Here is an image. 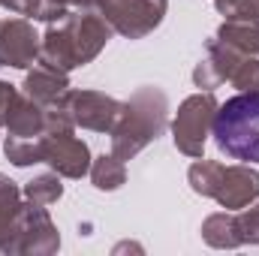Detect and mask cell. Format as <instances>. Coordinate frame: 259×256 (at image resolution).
<instances>
[{
    "label": "cell",
    "instance_id": "cell-17",
    "mask_svg": "<svg viewBox=\"0 0 259 256\" xmlns=\"http://www.w3.org/2000/svg\"><path fill=\"white\" fill-rule=\"evenodd\" d=\"M91 181H94V187L97 190H118V187H124V181H127V166H124V160L121 157H115V154H103V157H97L94 163H91Z\"/></svg>",
    "mask_w": 259,
    "mask_h": 256
},
{
    "label": "cell",
    "instance_id": "cell-3",
    "mask_svg": "<svg viewBox=\"0 0 259 256\" xmlns=\"http://www.w3.org/2000/svg\"><path fill=\"white\" fill-rule=\"evenodd\" d=\"M211 136L226 157L259 166V91H241L220 103Z\"/></svg>",
    "mask_w": 259,
    "mask_h": 256
},
{
    "label": "cell",
    "instance_id": "cell-5",
    "mask_svg": "<svg viewBox=\"0 0 259 256\" xmlns=\"http://www.w3.org/2000/svg\"><path fill=\"white\" fill-rule=\"evenodd\" d=\"M169 0H100L97 12L112 24L115 33L127 39H142L154 27H160Z\"/></svg>",
    "mask_w": 259,
    "mask_h": 256
},
{
    "label": "cell",
    "instance_id": "cell-27",
    "mask_svg": "<svg viewBox=\"0 0 259 256\" xmlns=\"http://www.w3.org/2000/svg\"><path fill=\"white\" fill-rule=\"evenodd\" d=\"M100 0H66V6H75V9H94Z\"/></svg>",
    "mask_w": 259,
    "mask_h": 256
},
{
    "label": "cell",
    "instance_id": "cell-20",
    "mask_svg": "<svg viewBox=\"0 0 259 256\" xmlns=\"http://www.w3.org/2000/svg\"><path fill=\"white\" fill-rule=\"evenodd\" d=\"M3 154L12 166H33L42 163V136L39 139H18V136H6Z\"/></svg>",
    "mask_w": 259,
    "mask_h": 256
},
{
    "label": "cell",
    "instance_id": "cell-14",
    "mask_svg": "<svg viewBox=\"0 0 259 256\" xmlns=\"http://www.w3.org/2000/svg\"><path fill=\"white\" fill-rule=\"evenodd\" d=\"M202 238L217 247V250H232L241 247V235H238V214L235 211H217L202 223Z\"/></svg>",
    "mask_w": 259,
    "mask_h": 256
},
{
    "label": "cell",
    "instance_id": "cell-24",
    "mask_svg": "<svg viewBox=\"0 0 259 256\" xmlns=\"http://www.w3.org/2000/svg\"><path fill=\"white\" fill-rule=\"evenodd\" d=\"M238 235L241 244H259V205L238 211Z\"/></svg>",
    "mask_w": 259,
    "mask_h": 256
},
{
    "label": "cell",
    "instance_id": "cell-16",
    "mask_svg": "<svg viewBox=\"0 0 259 256\" xmlns=\"http://www.w3.org/2000/svg\"><path fill=\"white\" fill-rule=\"evenodd\" d=\"M214 36L223 39L226 46L238 49L241 55L259 58V21H223Z\"/></svg>",
    "mask_w": 259,
    "mask_h": 256
},
{
    "label": "cell",
    "instance_id": "cell-12",
    "mask_svg": "<svg viewBox=\"0 0 259 256\" xmlns=\"http://www.w3.org/2000/svg\"><path fill=\"white\" fill-rule=\"evenodd\" d=\"M21 88H24V94L33 103L52 106V103H58L66 91H69V78H66V72H61V69H52V66H46V64H33V69L24 75V84Z\"/></svg>",
    "mask_w": 259,
    "mask_h": 256
},
{
    "label": "cell",
    "instance_id": "cell-11",
    "mask_svg": "<svg viewBox=\"0 0 259 256\" xmlns=\"http://www.w3.org/2000/svg\"><path fill=\"white\" fill-rule=\"evenodd\" d=\"M214 199L226 211H241L259 199V172L250 169V163H235L223 169V178L217 184Z\"/></svg>",
    "mask_w": 259,
    "mask_h": 256
},
{
    "label": "cell",
    "instance_id": "cell-6",
    "mask_svg": "<svg viewBox=\"0 0 259 256\" xmlns=\"http://www.w3.org/2000/svg\"><path fill=\"white\" fill-rule=\"evenodd\" d=\"M58 247H61V235H58V226L52 223L49 211L42 205L24 202L15 232L3 253H55Z\"/></svg>",
    "mask_w": 259,
    "mask_h": 256
},
{
    "label": "cell",
    "instance_id": "cell-25",
    "mask_svg": "<svg viewBox=\"0 0 259 256\" xmlns=\"http://www.w3.org/2000/svg\"><path fill=\"white\" fill-rule=\"evenodd\" d=\"M15 97H18L15 84L0 81V127L6 124V115H9V109H12V100H15Z\"/></svg>",
    "mask_w": 259,
    "mask_h": 256
},
{
    "label": "cell",
    "instance_id": "cell-26",
    "mask_svg": "<svg viewBox=\"0 0 259 256\" xmlns=\"http://www.w3.org/2000/svg\"><path fill=\"white\" fill-rule=\"evenodd\" d=\"M0 6H3V9H12L15 15H24V6H27V0H0Z\"/></svg>",
    "mask_w": 259,
    "mask_h": 256
},
{
    "label": "cell",
    "instance_id": "cell-9",
    "mask_svg": "<svg viewBox=\"0 0 259 256\" xmlns=\"http://www.w3.org/2000/svg\"><path fill=\"white\" fill-rule=\"evenodd\" d=\"M42 163H49L61 178H81L91 172V151L72 133L42 136Z\"/></svg>",
    "mask_w": 259,
    "mask_h": 256
},
{
    "label": "cell",
    "instance_id": "cell-23",
    "mask_svg": "<svg viewBox=\"0 0 259 256\" xmlns=\"http://www.w3.org/2000/svg\"><path fill=\"white\" fill-rule=\"evenodd\" d=\"M229 84H232V88H238V91H259V58L247 55L241 64L235 66V72H232Z\"/></svg>",
    "mask_w": 259,
    "mask_h": 256
},
{
    "label": "cell",
    "instance_id": "cell-18",
    "mask_svg": "<svg viewBox=\"0 0 259 256\" xmlns=\"http://www.w3.org/2000/svg\"><path fill=\"white\" fill-rule=\"evenodd\" d=\"M21 196H24L27 202H33V205H42V208L55 205V202L64 196L61 175H58V172H46V175H36L33 181H27V184H24Z\"/></svg>",
    "mask_w": 259,
    "mask_h": 256
},
{
    "label": "cell",
    "instance_id": "cell-22",
    "mask_svg": "<svg viewBox=\"0 0 259 256\" xmlns=\"http://www.w3.org/2000/svg\"><path fill=\"white\" fill-rule=\"evenodd\" d=\"M66 12H69L66 0H27V6H24V15H27V18L46 21V24L61 21Z\"/></svg>",
    "mask_w": 259,
    "mask_h": 256
},
{
    "label": "cell",
    "instance_id": "cell-10",
    "mask_svg": "<svg viewBox=\"0 0 259 256\" xmlns=\"http://www.w3.org/2000/svg\"><path fill=\"white\" fill-rule=\"evenodd\" d=\"M244 58H247V55H241L238 49H232V46H226L223 39L211 36V39L205 42V58L193 66V84L199 91H214V88H220L223 81L232 78L235 66L241 64Z\"/></svg>",
    "mask_w": 259,
    "mask_h": 256
},
{
    "label": "cell",
    "instance_id": "cell-21",
    "mask_svg": "<svg viewBox=\"0 0 259 256\" xmlns=\"http://www.w3.org/2000/svg\"><path fill=\"white\" fill-rule=\"evenodd\" d=\"M226 21H259V0H214Z\"/></svg>",
    "mask_w": 259,
    "mask_h": 256
},
{
    "label": "cell",
    "instance_id": "cell-8",
    "mask_svg": "<svg viewBox=\"0 0 259 256\" xmlns=\"http://www.w3.org/2000/svg\"><path fill=\"white\" fill-rule=\"evenodd\" d=\"M39 42L42 36L33 30L27 18H9L0 21V66L27 69L39 61Z\"/></svg>",
    "mask_w": 259,
    "mask_h": 256
},
{
    "label": "cell",
    "instance_id": "cell-2",
    "mask_svg": "<svg viewBox=\"0 0 259 256\" xmlns=\"http://www.w3.org/2000/svg\"><path fill=\"white\" fill-rule=\"evenodd\" d=\"M169 97L160 88H139L121 109L118 124L112 127V154L121 160H133L151 142H157L166 130Z\"/></svg>",
    "mask_w": 259,
    "mask_h": 256
},
{
    "label": "cell",
    "instance_id": "cell-7",
    "mask_svg": "<svg viewBox=\"0 0 259 256\" xmlns=\"http://www.w3.org/2000/svg\"><path fill=\"white\" fill-rule=\"evenodd\" d=\"M61 103L72 115L75 127L94 130V133H112V127L121 118V109H124L121 100H115L103 91H66Z\"/></svg>",
    "mask_w": 259,
    "mask_h": 256
},
{
    "label": "cell",
    "instance_id": "cell-4",
    "mask_svg": "<svg viewBox=\"0 0 259 256\" xmlns=\"http://www.w3.org/2000/svg\"><path fill=\"white\" fill-rule=\"evenodd\" d=\"M217 106L220 103H217L214 91H199V94L187 97L178 106V115L172 121V139H175V148L184 157H193V160L202 157L205 142L211 136V124H214Z\"/></svg>",
    "mask_w": 259,
    "mask_h": 256
},
{
    "label": "cell",
    "instance_id": "cell-1",
    "mask_svg": "<svg viewBox=\"0 0 259 256\" xmlns=\"http://www.w3.org/2000/svg\"><path fill=\"white\" fill-rule=\"evenodd\" d=\"M112 24L94 12V9H81V12H66L61 21H52L49 30L42 33L39 42V61L52 69H78V66L91 64L106 42L112 39Z\"/></svg>",
    "mask_w": 259,
    "mask_h": 256
},
{
    "label": "cell",
    "instance_id": "cell-19",
    "mask_svg": "<svg viewBox=\"0 0 259 256\" xmlns=\"http://www.w3.org/2000/svg\"><path fill=\"white\" fill-rule=\"evenodd\" d=\"M223 169H226L223 163H217V160H202V157H199L193 166H190V172H187V181H190L193 193L214 199L217 184H220V178H223Z\"/></svg>",
    "mask_w": 259,
    "mask_h": 256
},
{
    "label": "cell",
    "instance_id": "cell-15",
    "mask_svg": "<svg viewBox=\"0 0 259 256\" xmlns=\"http://www.w3.org/2000/svg\"><path fill=\"white\" fill-rule=\"evenodd\" d=\"M21 208H24L21 190L15 187V181H9L6 175H0V253L6 250V244H9V238L15 232Z\"/></svg>",
    "mask_w": 259,
    "mask_h": 256
},
{
    "label": "cell",
    "instance_id": "cell-13",
    "mask_svg": "<svg viewBox=\"0 0 259 256\" xmlns=\"http://www.w3.org/2000/svg\"><path fill=\"white\" fill-rule=\"evenodd\" d=\"M3 127L9 130V136H18V139H39L46 136V106L33 103L27 94H18L12 100V109Z\"/></svg>",
    "mask_w": 259,
    "mask_h": 256
}]
</instances>
